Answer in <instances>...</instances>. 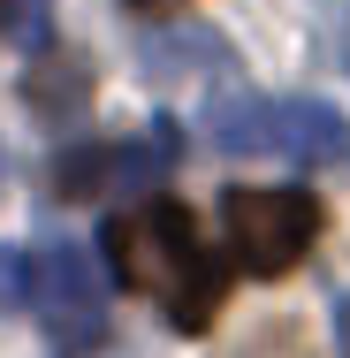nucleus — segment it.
<instances>
[{
  "mask_svg": "<svg viewBox=\"0 0 350 358\" xmlns=\"http://www.w3.org/2000/svg\"><path fill=\"white\" fill-rule=\"evenodd\" d=\"M84 84H92L84 62H46V69L31 76V107L38 115H76L84 107Z\"/></svg>",
  "mask_w": 350,
  "mask_h": 358,
  "instance_id": "423d86ee",
  "label": "nucleus"
},
{
  "mask_svg": "<svg viewBox=\"0 0 350 358\" xmlns=\"http://www.w3.org/2000/svg\"><path fill=\"white\" fill-rule=\"evenodd\" d=\"M8 305H31V259L23 252H0V313Z\"/></svg>",
  "mask_w": 350,
  "mask_h": 358,
  "instance_id": "0eeeda50",
  "label": "nucleus"
},
{
  "mask_svg": "<svg viewBox=\"0 0 350 358\" xmlns=\"http://www.w3.org/2000/svg\"><path fill=\"white\" fill-rule=\"evenodd\" d=\"M168 176V152L160 145H76L54 160V191L69 206H107V199H130V191H152Z\"/></svg>",
  "mask_w": 350,
  "mask_h": 358,
  "instance_id": "39448f33",
  "label": "nucleus"
},
{
  "mask_svg": "<svg viewBox=\"0 0 350 358\" xmlns=\"http://www.w3.org/2000/svg\"><path fill=\"white\" fill-rule=\"evenodd\" d=\"M107 259H115V282L152 297L175 328H213V313L228 297V267L213 259L191 206H175V199H145L130 214H115L107 221Z\"/></svg>",
  "mask_w": 350,
  "mask_h": 358,
  "instance_id": "f257e3e1",
  "label": "nucleus"
},
{
  "mask_svg": "<svg viewBox=\"0 0 350 358\" xmlns=\"http://www.w3.org/2000/svg\"><path fill=\"white\" fill-rule=\"evenodd\" d=\"M244 358H282V351H244Z\"/></svg>",
  "mask_w": 350,
  "mask_h": 358,
  "instance_id": "9d476101",
  "label": "nucleus"
},
{
  "mask_svg": "<svg viewBox=\"0 0 350 358\" xmlns=\"http://www.w3.org/2000/svg\"><path fill=\"white\" fill-rule=\"evenodd\" d=\"M221 229L244 275H289L320 244V199L312 191H228Z\"/></svg>",
  "mask_w": 350,
  "mask_h": 358,
  "instance_id": "7ed1b4c3",
  "label": "nucleus"
},
{
  "mask_svg": "<svg viewBox=\"0 0 350 358\" xmlns=\"http://www.w3.org/2000/svg\"><path fill=\"white\" fill-rule=\"evenodd\" d=\"M221 152H282V160H350V122L328 99H221L206 122Z\"/></svg>",
  "mask_w": 350,
  "mask_h": 358,
  "instance_id": "f03ea898",
  "label": "nucleus"
},
{
  "mask_svg": "<svg viewBox=\"0 0 350 358\" xmlns=\"http://www.w3.org/2000/svg\"><path fill=\"white\" fill-rule=\"evenodd\" d=\"M31 305H38V320H46L61 358H84L107 343V282H99L92 252L69 244V236H54L31 259Z\"/></svg>",
  "mask_w": 350,
  "mask_h": 358,
  "instance_id": "20e7f679",
  "label": "nucleus"
},
{
  "mask_svg": "<svg viewBox=\"0 0 350 358\" xmlns=\"http://www.w3.org/2000/svg\"><path fill=\"white\" fill-rule=\"evenodd\" d=\"M122 8H138V15H168V8H183V0H122Z\"/></svg>",
  "mask_w": 350,
  "mask_h": 358,
  "instance_id": "1a4fd4ad",
  "label": "nucleus"
},
{
  "mask_svg": "<svg viewBox=\"0 0 350 358\" xmlns=\"http://www.w3.org/2000/svg\"><path fill=\"white\" fill-rule=\"evenodd\" d=\"M335 351L350 358V297H343V305H335Z\"/></svg>",
  "mask_w": 350,
  "mask_h": 358,
  "instance_id": "6e6552de",
  "label": "nucleus"
}]
</instances>
